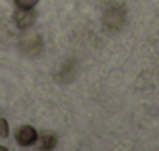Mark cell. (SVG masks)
<instances>
[{
    "mask_svg": "<svg viewBox=\"0 0 159 151\" xmlns=\"http://www.w3.org/2000/svg\"><path fill=\"white\" fill-rule=\"evenodd\" d=\"M16 140L20 146H30L38 140V131L31 125H22L16 131Z\"/></svg>",
    "mask_w": 159,
    "mask_h": 151,
    "instance_id": "cell-1",
    "label": "cell"
},
{
    "mask_svg": "<svg viewBox=\"0 0 159 151\" xmlns=\"http://www.w3.org/2000/svg\"><path fill=\"white\" fill-rule=\"evenodd\" d=\"M36 11L33 8H28V10H22V8H17V11L14 13V20H16V25L20 28V30H25L28 27H31L34 22H36Z\"/></svg>",
    "mask_w": 159,
    "mask_h": 151,
    "instance_id": "cell-2",
    "label": "cell"
},
{
    "mask_svg": "<svg viewBox=\"0 0 159 151\" xmlns=\"http://www.w3.org/2000/svg\"><path fill=\"white\" fill-rule=\"evenodd\" d=\"M38 139H39V148L41 149H52V148H55V145L58 142V137L52 132H44L41 137L38 135Z\"/></svg>",
    "mask_w": 159,
    "mask_h": 151,
    "instance_id": "cell-3",
    "label": "cell"
},
{
    "mask_svg": "<svg viewBox=\"0 0 159 151\" xmlns=\"http://www.w3.org/2000/svg\"><path fill=\"white\" fill-rule=\"evenodd\" d=\"M38 2H39V0H14V5L17 8L28 10V8H34Z\"/></svg>",
    "mask_w": 159,
    "mask_h": 151,
    "instance_id": "cell-4",
    "label": "cell"
},
{
    "mask_svg": "<svg viewBox=\"0 0 159 151\" xmlns=\"http://www.w3.org/2000/svg\"><path fill=\"white\" fill-rule=\"evenodd\" d=\"M10 134V126H8V122L5 118H0V137H8Z\"/></svg>",
    "mask_w": 159,
    "mask_h": 151,
    "instance_id": "cell-5",
    "label": "cell"
},
{
    "mask_svg": "<svg viewBox=\"0 0 159 151\" xmlns=\"http://www.w3.org/2000/svg\"><path fill=\"white\" fill-rule=\"evenodd\" d=\"M0 151H8V148H5V146H0Z\"/></svg>",
    "mask_w": 159,
    "mask_h": 151,
    "instance_id": "cell-6",
    "label": "cell"
}]
</instances>
